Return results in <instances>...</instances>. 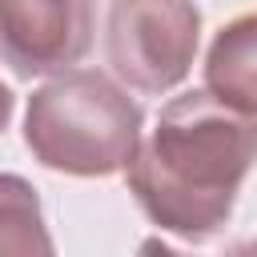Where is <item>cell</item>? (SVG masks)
Listing matches in <instances>:
<instances>
[{
  "label": "cell",
  "instance_id": "6da1fadb",
  "mask_svg": "<svg viewBox=\"0 0 257 257\" xmlns=\"http://www.w3.org/2000/svg\"><path fill=\"white\" fill-rule=\"evenodd\" d=\"M257 161V116L225 104L209 88L169 100L157 128L124 165L128 189L165 233L213 237Z\"/></svg>",
  "mask_w": 257,
  "mask_h": 257
},
{
  "label": "cell",
  "instance_id": "7a4b0ae2",
  "mask_svg": "<svg viewBox=\"0 0 257 257\" xmlns=\"http://www.w3.org/2000/svg\"><path fill=\"white\" fill-rule=\"evenodd\" d=\"M24 145L56 173L108 177L141 145V108L100 72H60L28 96Z\"/></svg>",
  "mask_w": 257,
  "mask_h": 257
},
{
  "label": "cell",
  "instance_id": "3957f363",
  "mask_svg": "<svg viewBox=\"0 0 257 257\" xmlns=\"http://www.w3.org/2000/svg\"><path fill=\"white\" fill-rule=\"evenodd\" d=\"M197 0H108V64L141 92H169L181 84L197 56Z\"/></svg>",
  "mask_w": 257,
  "mask_h": 257
},
{
  "label": "cell",
  "instance_id": "277c9868",
  "mask_svg": "<svg viewBox=\"0 0 257 257\" xmlns=\"http://www.w3.org/2000/svg\"><path fill=\"white\" fill-rule=\"evenodd\" d=\"M92 44V0H0V60L16 76L64 72Z\"/></svg>",
  "mask_w": 257,
  "mask_h": 257
},
{
  "label": "cell",
  "instance_id": "5b68a950",
  "mask_svg": "<svg viewBox=\"0 0 257 257\" xmlns=\"http://www.w3.org/2000/svg\"><path fill=\"white\" fill-rule=\"evenodd\" d=\"M205 84L225 104L257 116V12L229 20L205 56Z\"/></svg>",
  "mask_w": 257,
  "mask_h": 257
},
{
  "label": "cell",
  "instance_id": "8992f818",
  "mask_svg": "<svg viewBox=\"0 0 257 257\" xmlns=\"http://www.w3.org/2000/svg\"><path fill=\"white\" fill-rule=\"evenodd\" d=\"M32 253H52L40 201L28 181L0 173V257H32Z\"/></svg>",
  "mask_w": 257,
  "mask_h": 257
},
{
  "label": "cell",
  "instance_id": "52a82bcc",
  "mask_svg": "<svg viewBox=\"0 0 257 257\" xmlns=\"http://www.w3.org/2000/svg\"><path fill=\"white\" fill-rule=\"evenodd\" d=\"M8 116H12V92L0 84V133H4V124H8Z\"/></svg>",
  "mask_w": 257,
  "mask_h": 257
}]
</instances>
